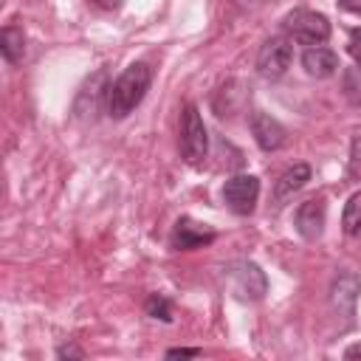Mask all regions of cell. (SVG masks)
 I'll use <instances>...</instances> for the list:
<instances>
[{"label": "cell", "instance_id": "obj_23", "mask_svg": "<svg viewBox=\"0 0 361 361\" xmlns=\"http://www.w3.org/2000/svg\"><path fill=\"white\" fill-rule=\"evenodd\" d=\"M344 358H347V361L361 358V341H358V344H353V347H347V350H344Z\"/></svg>", "mask_w": 361, "mask_h": 361}, {"label": "cell", "instance_id": "obj_4", "mask_svg": "<svg viewBox=\"0 0 361 361\" xmlns=\"http://www.w3.org/2000/svg\"><path fill=\"white\" fill-rule=\"evenodd\" d=\"M226 276H228V285H231V293L243 302H259L265 293H268V276L265 271L251 262V259H237L226 268Z\"/></svg>", "mask_w": 361, "mask_h": 361}, {"label": "cell", "instance_id": "obj_20", "mask_svg": "<svg viewBox=\"0 0 361 361\" xmlns=\"http://www.w3.org/2000/svg\"><path fill=\"white\" fill-rule=\"evenodd\" d=\"M56 358H85V350H79L73 344H62V347H56Z\"/></svg>", "mask_w": 361, "mask_h": 361}, {"label": "cell", "instance_id": "obj_15", "mask_svg": "<svg viewBox=\"0 0 361 361\" xmlns=\"http://www.w3.org/2000/svg\"><path fill=\"white\" fill-rule=\"evenodd\" d=\"M341 226H344L347 234H361V192L350 195V200L344 203Z\"/></svg>", "mask_w": 361, "mask_h": 361}, {"label": "cell", "instance_id": "obj_2", "mask_svg": "<svg viewBox=\"0 0 361 361\" xmlns=\"http://www.w3.org/2000/svg\"><path fill=\"white\" fill-rule=\"evenodd\" d=\"M282 28L288 31L290 39H296L299 45H324L330 39V20L322 11H310V8H293L285 14Z\"/></svg>", "mask_w": 361, "mask_h": 361}, {"label": "cell", "instance_id": "obj_1", "mask_svg": "<svg viewBox=\"0 0 361 361\" xmlns=\"http://www.w3.org/2000/svg\"><path fill=\"white\" fill-rule=\"evenodd\" d=\"M152 85V68L147 62H133L127 65L113 82H110V90H107V102H104V110L110 118H127L147 96Z\"/></svg>", "mask_w": 361, "mask_h": 361}, {"label": "cell", "instance_id": "obj_8", "mask_svg": "<svg viewBox=\"0 0 361 361\" xmlns=\"http://www.w3.org/2000/svg\"><path fill=\"white\" fill-rule=\"evenodd\" d=\"M251 135H254L257 147L265 149V152H276V149H282L285 141H288L285 127H282L274 116H268V113H262V110H257V113L251 116Z\"/></svg>", "mask_w": 361, "mask_h": 361}, {"label": "cell", "instance_id": "obj_12", "mask_svg": "<svg viewBox=\"0 0 361 361\" xmlns=\"http://www.w3.org/2000/svg\"><path fill=\"white\" fill-rule=\"evenodd\" d=\"M358 290H361V276L344 271L333 279V288H330V296H333V305L338 313L344 316H353L355 310V299H358Z\"/></svg>", "mask_w": 361, "mask_h": 361}, {"label": "cell", "instance_id": "obj_10", "mask_svg": "<svg viewBox=\"0 0 361 361\" xmlns=\"http://www.w3.org/2000/svg\"><path fill=\"white\" fill-rule=\"evenodd\" d=\"M302 68L316 79H327L338 71V54L324 45H310L302 54Z\"/></svg>", "mask_w": 361, "mask_h": 361}, {"label": "cell", "instance_id": "obj_11", "mask_svg": "<svg viewBox=\"0 0 361 361\" xmlns=\"http://www.w3.org/2000/svg\"><path fill=\"white\" fill-rule=\"evenodd\" d=\"M107 90H110V85H107V71H99V73L90 76V79L85 82V87L79 90V96H76V113H79V116H93V113L99 110V102H107Z\"/></svg>", "mask_w": 361, "mask_h": 361}, {"label": "cell", "instance_id": "obj_18", "mask_svg": "<svg viewBox=\"0 0 361 361\" xmlns=\"http://www.w3.org/2000/svg\"><path fill=\"white\" fill-rule=\"evenodd\" d=\"M347 51H350V56L355 59V65H361V28H353V31H350Z\"/></svg>", "mask_w": 361, "mask_h": 361}, {"label": "cell", "instance_id": "obj_3", "mask_svg": "<svg viewBox=\"0 0 361 361\" xmlns=\"http://www.w3.org/2000/svg\"><path fill=\"white\" fill-rule=\"evenodd\" d=\"M180 155L189 166H200L209 155V133L200 118V110L195 104H186L180 113Z\"/></svg>", "mask_w": 361, "mask_h": 361}, {"label": "cell", "instance_id": "obj_19", "mask_svg": "<svg viewBox=\"0 0 361 361\" xmlns=\"http://www.w3.org/2000/svg\"><path fill=\"white\" fill-rule=\"evenodd\" d=\"M200 350L197 347H172L166 350V358H197Z\"/></svg>", "mask_w": 361, "mask_h": 361}, {"label": "cell", "instance_id": "obj_17", "mask_svg": "<svg viewBox=\"0 0 361 361\" xmlns=\"http://www.w3.org/2000/svg\"><path fill=\"white\" fill-rule=\"evenodd\" d=\"M344 96L355 104V107H361V68H350V71H344Z\"/></svg>", "mask_w": 361, "mask_h": 361}, {"label": "cell", "instance_id": "obj_14", "mask_svg": "<svg viewBox=\"0 0 361 361\" xmlns=\"http://www.w3.org/2000/svg\"><path fill=\"white\" fill-rule=\"evenodd\" d=\"M0 51H3V59L6 62H20L23 54H25V31L20 25H6L0 31Z\"/></svg>", "mask_w": 361, "mask_h": 361}, {"label": "cell", "instance_id": "obj_7", "mask_svg": "<svg viewBox=\"0 0 361 361\" xmlns=\"http://www.w3.org/2000/svg\"><path fill=\"white\" fill-rule=\"evenodd\" d=\"M214 240H217V231L206 223L192 220V217H180L172 226V234H169V245L175 251H195V248H203Z\"/></svg>", "mask_w": 361, "mask_h": 361}, {"label": "cell", "instance_id": "obj_6", "mask_svg": "<svg viewBox=\"0 0 361 361\" xmlns=\"http://www.w3.org/2000/svg\"><path fill=\"white\" fill-rule=\"evenodd\" d=\"M257 197H259V178L257 175H231L223 183V203L240 217L254 212Z\"/></svg>", "mask_w": 361, "mask_h": 361}, {"label": "cell", "instance_id": "obj_13", "mask_svg": "<svg viewBox=\"0 0 361 361\" xmlns=\"http://www.w3.org/2000/svg\"><path fill=\"white\" fill-rule=\"evenodd\" d=\"M307 180H310V166H307V164H293V166L285 169L282 178L276 180V186H274V197H276V200H285L288 195L299 192Z\"/></svg>", "mask_w": 361, "mask_h": 361}, {"label": "cell", "instance_id": "obj_21", "mask_svg": "<svg viewBox=\"0 0 361 361\" xmlns=\"http://www.w3.org/2000/svg\"><path fill=\"white\" fill-rule=\"evenodd\" d=\"M96 8H102V11H116V8H121V3L124 0H90Z\"/></svg>", "mask_w": 361, "mask_h": 361}, {"label": "cell", "instance_id": "obj_22", "mask_svg": "<svg viewBox=\"0 0 361 361\" xmlns=\"http://www.w3.org/2000/svg\"><path fill=\"white\" fill-rule=\"evenodd\" d=\"M344 11H353V14H361V0H336Z\"/></svg>", "mask_w": 361, "mask_h": 361}, {"label": "cell", "instance_id": "obj_5", "mask_svg": "<svg viewBox=\"0 0 361 361\" xmlns=\"http://www.w3.org/2000/svg\"><path fill=\"white\" fill-rule=\"evenodd\" d=\"M293 62V45L285 37H271L257 51V73L265 79H279Z\"/></svg>", "mask_w": 361, "mask_h": 361}, {"label": "cell", "instance_id": "obj_9", "mask_svg": "<svg viewBox=\"0 0 361 361\" xmlns=\"http://www.w3.org/2000/svg\"><path fill=\"white\" fill-rule=\"evenodd\" d=\"M324 217H327L324 200H322V197H310V200H305V203L296 209L293 226H296L299 237H305V240H319L322 231H324Z\"/></svg>", "mask_w": 361, "mask_h": 361}, {"label": "cell", "instance_id": "obj_16", "mask_svg": "<svg viewBox=\"0 0 361 361\" xmlns=\"http://www.w3.org/2000/svg\"><path fill=\"white\" fill-rule=\"evenodd\" d=\"M144 310H147V316H152V319H161V322H172V302H169L164 293H152V296L147 299Z\"/></svg>", "mask_w": 361, "mask_h": 361}]
</instances>
